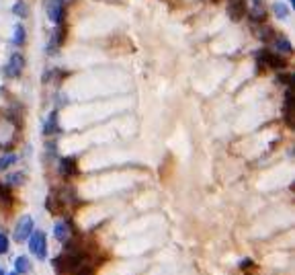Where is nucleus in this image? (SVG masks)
Segmentation results:
<instances>
[{
	"label": "nucleus",
	"instance_id": "1",
	"mask_svg": "<svg viewBox=\"0 0 295 275\" xmlns=\"http://www.w3.org/2000/svg\"><path fill=\"white\" fill-rule=\"evenodd\" d=\"M27 242H29V251L31 255L37 259V261H47V236L43 230H33L29 238H27Z\"/></svg>",
	"mask_w": 295,
	"mask_h": 275
},
{
	"label": "nucleus",
	"instance_id": "2",
	"mask_svg": "<svg viewBox=\"0 0 295 275\" xmlns=\"http://www.w3.org/2000/svg\"><path fill=\"white\" fill-rule=\"evenodd\" d=\"M256 62L258 68H273V70H283L285 68V60L271 49H260L256 53Z\"/></svg>",
	"mask_w": 295,
	"mask_h": 275
},
{
	"label": "nucleus",
	"instance_id": "3",
	"mask_svg": "<svg viewBox=\"0 0 295 275\" xmlns=\"http://www.w3.org/2000/svg\"><path fill=\"white\" fill-rule=\"evenodd\" d=\"M23 70H25V56L21 51H15L4 66V74L8 78H19L23 74Z\"/></svg>",
	"mask_w": 295,
	"mask_h": 275
},
{
	"label": "nucleus",
	"instance_id": "4",
	"mask_svg": "<svg viewBox=\"0 0 295 275\" xmlns=\"http://www.w3.org/2000/svg\"><path fill=\"white\" fill-rule=\"evenodd\" d=\"M45 12H47V19L53 25H60L64 21L66 0H47V2H45Z\"/></svg>",
	"mask_w": 295,
	"mask_h": 275
},
{
	"label": "nucleus",
	"instance_id": "5",
	"mask_svg": "<svg viewBox=\"0 0 295 275\" xmlns=\"http://www.w3.org/2000/svg\"><path fill=\"white\" fill-rule=\"evenodd\" d=\"M33 230H35V220L31 216H23L19 220V224H17V230H15V240L17 242H25Z\"/></svg>",
	"mask_w": 295,
	"mask_h": 275
},
{
	"label": "nucleus",
	"instance_id": "6",
	"mask_svg": "<svg viewBox=\"0 0 295 275\" xmlns=\"http://www.w3.org/2000/svg\"><path fill=\"white\" fill-rule=\"evenodd\" d=\"M53 236H55V240L62 242V244L66 240H70V236H72V222H70V220H60V222H55Z\"/></svg>",
	"mask_w": 295,
	"mask_h": 275
},
{
	"label": "nucleus",
	"instance_id": "7",
	"mask_svg": "<svg viewBox=\"0 0 295 275\" xmlns=\"http://www.w3.org/2000/svg\"><path fill=\"white\" fill-rule=\"evenodd\" d=\"M250 21L254 23H262L266 19V12H264V6H262V0H250Z\"/></svg>",
	"mask_w": 295,
	"mask_h": 275
},
{
	"label": "nucleus",
	"instance_id": "8",
	"mask_svg": "<svg viewBox=\"0 0 295 275\" xmlns=\"http://www.w3.org/2000/svg\"><path fill=\"white\" fill-rule=\"evenodd\" d=\"M60 173L64 177H74L78 175V167H76V158L74 156H64L60 160Z\"/></svg>",
	"mask_w": 295,
	"mask_h": 275
},
{
	"label": "nucleus",
	"instance_id": "9",
	"mask_svg": "<svg viewBox=\"0 0 295 275\" xmlns=\"http://www.w3.org/2000/svg\"><path fill=\"white\" fill-rule=\"evenodd\" d=\"M244 10H246L244 0H232L228 4V17L232 21H240V19H244Z\"/></svg>",
	"mask_w": 295,
	"mask_h": 275
},
{
	"label": "nucleus",
	"instance_id": "10",
	"mask_svg": "<svg viewBox=\"0 0 295 275\" xmlns=\"http://www.w3.org/2000/svg\"><path fill=\"white\" fill-rule=\"evenodd\" d=\"M58 132H60V128H58V111H51L47 115L45 123H43V136L49 138V136H55Z\"/></svg>",
	"mask_w": 295,
	"mask_h": 275
},
{
	"label": "nucleus",
	"instance_id": "11",
	"mask_svg": "<svg viewBox=\"0 0 295 275\" xmlns=\"http://www.w3.org/2000/svg\"><path fill=\"white\" fill-rule=\"evenodd\" d=\"M283 113H285V121L289 123V126H293V92H291V89L287 87V91H285V105H283Z\"/></svg>",
	"mask_w": 295,
	"mask_h": 275
},
{
	"label": "nucleus",
	"instance_id": "12",
	"mask_svg": "<svg viewBox=\"0 0 295 275\" xmlns=\"http://www.w3.org/2000/svg\"><path fill=\"white\" fill-rule=\"evenodd\" d=\"M25 39H27V31H25V27L19 23L15 25V31H12V44H15V47H21L25 46Z\"/></svg>",
	"mask_w": 295,
	"mask_h": 275
},
{
	"label": "nucleus",
	"instance_id": "13",
	"mask_svg": "<svg viewBox=\"0 0 295 275\" xmlns=\"http://www.w3.org/2000/svg\"><path fill=\"white\" fill-rule=\"evenodd\" d=\"M15 271L19 275H27V273L31 271V263H29V259H27L25 255H21V257L15 259Z\"/></svg>",
	"mask_w": 295,
	"mask_h": 275
},
{
	"label": "nucleus",
	"instance_id": "14",
	"mask_svg": "<svg viewBox=\"0 0 295 275\" xmlns=\"http://www.w3.org/2000/svg\"><path fill=\"white\" fill-rule=\"evenodd\" d=\"M275 49H277L279 53H291V51H293V46H291L289 39L279 37V39H275Z\"/></svg>",
	"mask_w": 295,
	"mask_h": 275
},
{
	"label": "nucleus",
	"instance_id": "15",
	"mask_svg": "<svg viewBox=\"0 0 295 275\" xmlns=\"http://www.w3.org/2000/svg\"><path fill=\"white\" fill-rule=\"evenodd\" d=\"M17 160H19L17 154H10V152L2 154V156H0V171H6L8 167H15V162H17Z\"/></svg>",
	"mask_w": 295,
	"mask_h": 275
},
{
	"label": "nucleus",
	"instance_id": "16",
	"mask_svg": "<svg viewBox=\"0 0 295 275\" xmlns=\"http://www.w3.org/2000/svg\"><path fill=\"white\" fill-rule=\"evenodd\" d=\"M273 10H275V15H277V19H289V6L285 4V2H275L273 4Z\"/></svg>",
	"mask_w": 295,
	"mask_h": 275
},
{
	"label": "nucleus",
	"instance_id": "17",
	"mask_svg": "<svg viewBox=\"0 0 295 275\" xmlns=\"http://www.w3.org/2000/svg\"><path fill=\"white\" fill-rule=\"evenodd\" d=\"M12 15L19 17V19H25V17H27V2H23V0H17V2L12 4Z\"/></svg>",
	"mask_w": 295,
	"mask_h": 275
},
{
	"label": "nucleus",
	"instance_id": "18",
	"mask_svg": "<svg viewBox=\"0 0 295 275\" xmlns=\"http://www.w3.org/2000/svg\"><path fill=\"white\" fill-rule=\"evenodd\" d=\"M21 181H25V175H23V173H12V175L6 177V185H8V187L19 185Z\"/></svg>",
	"mask_w": 295,
	"mask_h": 275
},
{
	"label": "nucleus",
	"instance_id": "19",
	"mask_svg": "<svg viewBox=\"0 0 295 275\" xmlns=\"http://www.w3.org/2000/svg\"><path fill=\"white\" fill-rule=\"evenodd\" d=\"M0 197H2L4 203H12V193H10V187L8 185H0Z\"/></svg>",
	"mask_w": 295,
	"mask_h": 275
},
{
	"label": "nucleus",
	"instance_id": "20",
	"mask_svg": "<svg viewBox=\"0 0 295 275\" xmlns=\"http://www.w3.org/2000/svg\"><path fill=\"white\" fill-rule=\"evenodd\" d=\"M277 82H281V85H285V87H291V85H293V74L279 72V74H277Z\"/></svg>",
	"mask_w": 295,
	"mask_h": 275
},
{
	"label": "nucleus",
	"instance_id": "21",
	"mask_svg": "<svg viewBox=\"0 0 295 275\" xmlns=\"http://www.w3.org/2000/svg\"><path fill=\"white\" fill-rule=\"evenodd\" d=\"M72 275H94V269H92L88 263H84V265H80L76 271H72Z\"/></svg>",
	"mask_w": 295,
	"mask_h": 275
},
{
	"label": "nucleus",
	"instance_id": "22",
	"mask_svg": "<svg viewBox=\"0 0 295 275\" xmlns=\"http://www.w3.org/2000/svg\"><path fill=\"white\" fill-rule=\"evenodd\" d=\"M8 246H10V242H8V236H6V234H2V232H0V255L8 253Z\"/></svg>",
	"mask_w": 295,
	"mask_h": 275
},
{
	"label": "nucleus",
	"instance_id": "23",
	"mask_svg": "<svg viewBox=\"0 0 295 275\" xmlns=\"http://www.w3.org/2000/svg\"><path fill=\"white\" fill-rule=\"evenodd\" d=\"M271 35H273V31L269 29V27H264L262 31H258V37H260L262 41H269V39H271Z\"/></svg>",
	"mask_w": 295,
	"mask_h": 275
},
{
	"label": "nucleus",
	"instance_id": "24",
	"mask_svg": "<svg viewBox=\"0 0 295 275\" xmlns=\"http://www.w3.org/2000/svg\"><path fill=\"white\" fill-rule=\"evenodd\" d=\"M252 267V261L250 259H242L240 261V269H250Z\"/></svg>",
	"mask_w": 295,
	"mask_h": 275
},
{
	"label": "nucleus",
	"instance_id": "25",
	"mask_svg": "<svg viewBox=\"0 0 295 275\" xmlns=\"http://www.w3.org/2000/svg\"><path fill=\"white\" fill-rule=\"evenodd\" d=\"M6 275H19V273H17V271H12V273H6Z\"/></svg>",
	"mask_w": 295,
	"mask_h": 275
},
{
	"label": "nucleus",
	"instance_id": "26",
	"mask_svg": "<svg viewBox=\"0 0 295 275\" xmlns=\"http://www.w3.org/2000/svg\"><path fill=\"white\" fill-rule=\"evenodd\" d=\"M0 275H6V273H4V271H2V269H0Z\"/></svg>",
	"mask_w": 295,
	"mask_h": 275
},
{
	"label": "nucleus",
	"instance_id": "27",
	"mask_svg": "<svg viewBox=\"0 0 295 275\" xmlns=\"http://www.w3.org/2000/svg\"><path fill=\"white\" fill-rule=\"evenodd\" d=\"M289 2H291V4H295V0H289Z\"/></svg>",
	"mask_w": 295,
	"mask_h": 275
}]
</instances>
